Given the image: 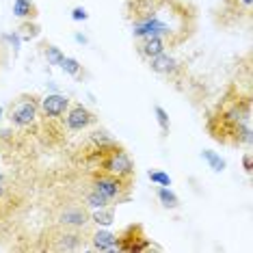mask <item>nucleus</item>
Here are the masks:
<instances>
[{"label":"nucleus","mask_w":253,"mask_h":253,"mask_svg":"<svg viewBox=\"0 0 253 253\" xmlns=\"http://www.w3.org/2000/svg\"><path fill=\"white\" fill-rule=\"evenodd\" d=\"M72 100L63 93H50L42 97V104H39V111H42L43 117H52V119H65V113L70 108Z\"/></svg>","instance_id":"nucleus-11"},{"label":"nucleus","mask_w":253,"mask_h":253,"mask_svg":"<svg viewBox=\"0 0 253 253\" xmlns=\"http://www.w3.org/2000/svg\"><path fill=\"white\" fill-rule=\"evenodd\" d=\"M251 13V0H223L218 7L214 22L223 28H234Z\"/></svg>","instance_id":"nucleus-8"},{"label":"nucleus","mask_w":253,"mask_h":253,"mask_svg":"<svg viewBox=\"0 0 253 253\" xmlns=\"http://www.w3.org/2000/svg\"><path fill=\"white\" fill-rule=\"evenodd\" d=\"M2 113H4V111H2V106H0V117H2Z\"/></svg>","instance_id":"nucleus-31"},{"label":"nucleus","mask_w":253,"mask_h":253,"mask_svg":"<svg viewBox=\"0 0 253 253\" xmlns=\"http://www.w3.org/2000/svg\"><path fill=\"white\" fill-rule=\"evenodd\" d=\"M2 42H7L11 48L15 50V52H20V43H22V39L18 35V31H13V33H4L2 35Z\"/></svg>","instance_id":"nucleus-26"},{"label":"nucleus","mask_w":253,"mask_h":253,"mask_svg":"<svg viewBox=\"0 0 253 253\" xmlns=\"http://www.w3.org/2000/svg\"><path fill=\"white\" fill-rule=\"evenodd\" d=\"M52 240H56V245H50L48 249H54V251H72L83 245V236L76 232H61Z\"/></svg>","instance_id":"nucleus-14"},{"label":"nucleus","mask_w":253,"mask_h":253,"mask_svg":"<svg viewBox=\"0 0 253 253\" xmlns=\"http://www.w3.org/2000/svg\"><path fill=\"white\" fill-rule=\"evenodd\" d=\"M22 201H24V197H22L20 188L11 184L4 175L0 180V240L11 232L13 221L20 216V210L24 206Z\"/></svg>","instance_id":"nucleus-5"},{"label":"nucleus","mask_w":253,"mask_h":253,"mask_svg":"<svg viewBox=\"0 0 253 253\" xmlns=\"http://www.w3.org/2000/svg\"><path fill=\"white\" fill-rule=\"evenodd\" d=\"M91 216V223L95 225H102V227H108L115 223V206H104V208H95Z\"/></svg>","instance_id":"nucleus-17"},{"label":"nucleus","mask_w":253,"mask_h":253,"mask_svg":"<svg viewBox=\"0 0 253 253\" xmlns=\"http://www.w3.org/2000/svg\"><path fill=\"white\" fill-rule=\"evenodd\" d=\"M84 165H87L89 169H100L111 175H117L130 184L136 182L134 160L130 158L128 149L117 141L108 143V145H102V147L89 145V149L84 152Z\"/></svg>","instance_id":"nucleus-2"},{"label":"nucleus","mask_w":253,"mask_h":253,"mask_svg":"<svg viewBox=\"0 0 253 253\" xmlns=\"http://www.w3.org/2000/svg\"><path fill=\"white\" fill-rule=\"evenodd\" d=\"M147 65H149V70H152V72L160 74V76L171 78L173 83H177L180 76H184V67L169 52H160L156 56H152V59L147 61Z\"/></svg>","instance_id":"nucleus-10"},{"label":"nucleus","mask_w":253,"mask_h":253,"mask_svg":"<svg viewBox=\"0 0 253 253\" xmlns=\"http://www.w3.org/2000/svg\"><path fill=\"white\" fill-rule=\"evenodd\" d=\"M84 204H87L89 208H93V210L95 208H104V206H113V204H108V201L102 197L100 193H95L93 188H89L87 195H84Z\"/></svg>","instance_id":"nucleus-23"},{"label":"nucleus","mask_w":253,"mask_h":253,"mask_svg":"<svg viewBox=\"0 0 253 253\" xmlns=\"http://www.w3.org/2000/svg\"><path fill=\"white\" fill-rule=\"evenodd\" d=\"M43 48H45V50H43V52H45V59H48L50 65H61L63 56H65V54L61 52V48H56L54 43H45Z\"/></svg>","instance_id":"nucleus-24"},{"label":"nucleus","mask_w":253,"mask_h":253,"mask_svg":"<svg viewBox=\"0 0 253 253\" xmlns=\"http://www.w3.org/2000/svg\"><path fill=\"white\" fill-rule=\"evenodd\" d=\"M201 158L210 165V169L214 171V173H221V171H225V167H227L225 160L218 156L216 152H212V149H204V152H201Z\"/></svg>","instance_id":"nucleus-20"},{"label":"nucleus","mask_w":253,"mask_h":253,"mask_svg":"<svg viewBox=\"0 0 253 253\" xmlns=\"http://www.w3.org/2000/svg\"><path fill=\"white\" fill-rule=\"evenodd\" d=\"M158 201L165 206V208H169V210H175L177 206H180V197L171 191L169 186H160L158 188Z\"/></svg>","instance_id":"nucleus-19"},{"label":"nucleus","mask_w":253,"mask_h":253,"mask_svg":"<svg viewBox=\"0 0 253 253\" xmlns=\"http://www.w3.org/2000/svg\"><path fill=\"white\" fill-rule=\"evenodd\" d=\"M243 167H245V171H247V173H251V169H253V167H251V154H249V152H247L245 156H243Z\"/></svg>","instance_id":"nucleus-29"},{"label":"nucleus","mask_w":253,"mask_h":253,"mask_svg":"<svg viewBox=\"0 0 253 253\" xmlns=\"http://www.w3.org/2000/svg\"><path fill=\"white\" fill-rule=\"evenodd\" d=\"M152 249V240L141 223H130L122 232L115 234V251L122 253H141Z\"/></svg>","instance_id":"nucleus-6"},{"label":"nucleus","mask_w":253,"mask_h":253,"mask_svg":"<svg viewBox=\"0 0 253 253\" xmlns=\"http://www.w3.org/2000/svg\"><path fill=\"white\" fill-rule=\"evenodd\" d=\"M115 139L111 134H108L106 130H93L91 132V136H89V145L91 147H102V145H108V143H113Z\"/></svg>","instance_id":"nucleus-22"},{"label":"nucleus","mask_w":253,"mask_h":253,"mask_svg":"<svg viewBox=\"0 0 253 253\" xmlns=\"http://www.w3.org/2000/svg\"><path fill=\"white\" fill-rule=\"evenodd\" d=\"M89 184L95 193H100L108 204L113 206H119V204H128L132 199V188L134 184L122 180L117 175H111L106 171H100V169H89Z\"/></svg>","instance_id":"nucleus-4"},{"label":"nucleus","mask_w":253,"mask_h":253,"mask_svg":"<svg viewBox=\"0 0 253 253\" xmlns=\"http://www.w3.org/2000/svg\"><path fill=\"white\" fill-rule=\"evenodd\" d=\"M171 0H126V20L130 26L143 24V22L156 18Z\"/></svg>","instance_id":"nucleus-7"},{"label":"nucleus","mask_w":253,"mask_h":253,"mask_svg":"<svg viewBox=\"0 0 253 253\" xmlns=\"http://www.w3.org/2000/svg\"><path fill=\"white\" fill-rule=\"evenodd\" d=\"M134 50L143 61H149L152 56L167 52L169 48H167V43L160 37H141V39H134Z\"/></svg>","instance_id":"nucleus-12"},{"label":"nucleus","mask_w":253,"mask_h":253,"mask_svg":"<svg viewBox=\"0 0 253 253\" xmlns=\"http://www.w3.org/2000/svg\"><path fill=\"white\" fill-rule=\"evenodd\" d=\"M13 15L20 20H37L39 9L35 0H15L13 2Z\"/></svg>","instance_id":"nucleus-15"},{"label":"nucleus","mask_w":253,"mask_h":253,"mask_svg":"<svg viewBox=\"0 0 253 253\" xmlns=\"http://www.w3.org/2000/svg\"><path fill=\"white\" fill-rule=\"evenodd\" d=\"M39 26L35 24V20H22V24L18 26V35L22 42H33V39L39 37Z\"/></svg>","instance_id":"nucleus-18"},{"label":"nucleus","mask_w":253,"mask_h":253,"mask_svg":"<svg viewBox=\"0 0 253 253\" xmlns=\"http://www.w3.org/2000/svg\"><path fill=\"white\" fill-rule=\"evenodd\" d=\"M251 91L232 83L210 111L206 119V132L212 141L225 147L251 145V113H253Z\"/></svg>","instance_id":"nucleus-1"},{"label":"nucleus","mask_w":253,"mask_h":253,"mask_svg":"<svg viewBox=\"0 0 253 253\" xmlns=\"http://www.w3.org/2000/svg\"><path fill=\"white\" fill-rule=\"evenodd\" d=\"M97 124V115L93 111H89L84 104L80 102H72L70 108L65 113V128L67 132H80V130H87L91 126Z\"/></svg>","instance_id":"nucleus-9"},{"label":"nucleus","mask_w":253,"mask_h":253,"mask_svg":"<svg viewBox=\"0 0 253 253\" xmlns=\"http://www.w3.org/2000/svg\"><path fill=\"white\" fill-rule=\"evenodd\" d=\"M74 39H76L78 43H87V37H84V35H80V33H76V35H74Z\"/></svg>","instance_id":"nucleus-30"},{"label":"nucleus","mask_w":253,"mask_h":253,"mask_svg":"<svg viewBox=\"0 0 253 253\" xmlns=\"http://www.w3.org/2000/svg\"><path fill=\"white\" fill-rule=\"evenodd\" d=\"M42 97L35 93H20L9 102L7 106V119L11 126H15L18 130H24L28 134H37V126H39V111Z\"/></svg>","instance_id":"nucleus-3"},{"label":"nucleus","mask_w":253,"mask_h":253,"mask_svg":"<svg viewBox=\"0 0 253 253\" xmlns=\"http://www.w3.org/2000/svg\"><path fill=\"white\" fill-rule=\"evenodd\" d=\"M93 249L95 251H115V234L108 229H100L93 234Z\"/></svg>","instance_id":"nucleus-16"},{"label":"nucleus","mask_w":253,"mask_h":253,"mask_svg":"<svg viewBox=\"0 0 253 253\" xmlns=\"http://www.w3.org/2000/svg\"><path fill=\"white\" fill-rule=\"evenodd\" d=\"M154 115H156V122L160 126V130H163V134H169L171 124H169V115H167V111L163 106H154Z\"/></svg>","instance_id":"nucleus-25"},{"label":"nucleus","mask_w":253,"mask_h":253,"mask_svg":"<svg viewBox=\"0 0 253 253\" xmlns=\"http://www.w3.org/2000/svg\"><path fill=\"white\" fill-rule=\"evenodd\" d=\"M59 223L65 227H83L87 223H91V216L87 214L84 208H70L59 216Z\"/></svg>","instance_id":"nucleus-13"},{"label":"nucleus","mask_w":253,"mask_h":253,"mask_svg":"<svg viewBox=\"0 0 253 253\" xmlns=\"http://www.w3.org/2000/svg\"><path fill=\"white\" fill-rule=\"evenodd\" d=\"M61 70L65 72V74H70V76H74V78H83V74H84V70H83V65L74 59V56H63V61H61Z\"/></svg>","instance_id":"nucleus-21"},{"label":"nucleus","mask_w":253,"mask_h":253,"mask_svg":"<svg viewBox=\"0 0 253 253\" xmlns=\"http://www.w3.org/2000/svg\"><path fill=\"white\" fill-rule=\"evenodd\" d=\"M149 180L160 184V186H171V177L163 173V171H149Z\"/></svg>","instance_id":"nucleus-27"},{"label":"nucleus","mask_w":253,"mask_h":253,"mask_svg":"<svg viewBox=\"0 0 253 253\" xmlns=\"http://www.w3.org/2000/svg\"><path fill=\"white\" fill-rule=\"evenodd\" d=\"M72 20H74V22H84V20H89L87 9H84V7H74V9H72Z\"/></svg>","instance_id":"nucleus-28"}]
</instances>
